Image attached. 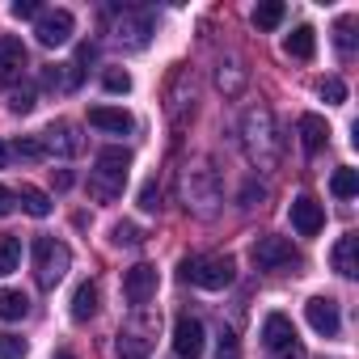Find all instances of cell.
Listing matches in <instances>:
<instances>
[{
  "mask_svg": "<svg viewBox=\"0 0 359 359\" xmlns=\"http://www.w3.org/2000/svg\"><path fill=\"white\" fill-rule=\"evenodd\" d=\"M241 148L258 169H275L283 161V135L271 106H250L241 114Z\"/></svg>",
  "mask_w": 359,
  "mask_h": 359,
  "instance_id": "1",
  "label": "cell"
},
{
  "mask_svg": "<svg viewBox=\"0 0 359 359\" xmlns=\"http://www.w3.org/2000/svg\"><path fill=\"white\" fill-rule=\"evenodd\" d=\"M177 191H182V208L195 216V220H212L224 203V191H220V177L208 161H191L182 165V177H177Z\"/></svg>",
  "mask_w": 359,
  "mask_h": 359,
  "instance_id": "2",
  "label": "cell"
},
{
  "mask_svg": "<svg viewBox=\"0 0 359 359\" xmlns=\"http://www.w3.org/2000/svg\"><path fill=\"white\" fill-rule=\"evenodd\" d=\"M233 275H237V266H233L229 254H191V258H182V266H177V279L182 283H195V287H208V292L229 287Z\"/></svg>",
  "mask_w": 359,
  "mask_h": 359,
  "instance_id": "3",
  "label": "cell"
},
{
  "mask_svg": "<svg viewBox=\"0 0 359 359\" xmlns=\"http://www.w3.org/2000/svg\"><path fill=\"white\" fill-rule=\"evenodd\" d=\"M127 169H131V152L127 148H102L93 161V177H89V191L97 199H114L127 187Z\"/></svg>",
  "mask_w": 359,
  "mask_h": 359,
  "instance_id": "4",
  "label": "cell"
},
{
  "mask_svg": "<svg viewBox=\"0 0 359 359\" xmlns=\"http://www.w3.org/2000/svg\"><path fill=\"white\" fill-rule=\"evenodd\" d=\"M68 266H72V250L64 241H55V237L34 241V279H39V287H55L68 275Z\"/></svg>",
  "mask_w": 359,
  "mask_h": 359,
  "instance_id": "5",
  "label": "cell"
},
{
  "mask_svg": "<svg viewBox=\"0 0 359 359\" xmlns=\"http://www.w3.org/2000/svg\"><path fill=\"white\" fill-rule=\"evenodd\" d=\"M152 334H156V317H148L144 309H135V317L118 330V359H148L152 355Z\"/></svg>",
  "mask_w": 359,
  "mask_h": 359,
  "instance_id": "6",
  "label": "cell"
},
{
  "mask_svg": "<svg viewBox=\"0 0 359 359\" xmlns=\"http://www.w3.org/2000/svg\"><path fill=\"white\" fill-rule=\"evenodd\" d=\"M250 258H254V266H258V271H283V266L300 262V254L292 250V241H287V237H258V241H254V250H250Z\"/></svg>",
  "mask_w": 359,
  "mask_h": 359,
  "instance_id": "7",
  "label": "cell"
},
{
  "mask_svg": "<svg viewBox=\"0 0 359 359\" xmlns=\"http://www.w3.org/2000/svg\"><path fill=\"white\" fill-rule=\"evenodd\" d=\"M148 39H152V13H144V9H127V13L114 22V43H118V47L140 51V47H148Z\"/></svg>",
  "mask_w": 359,
  "mask_h": 359,
  "instance_id": "8",
  "label": "cell"
},
{
  "mask_svg": "<svg viewBox=\"0 0 359 359\" xmlns=\"http://www.w3.org/2000/svg\"><path fill=\"white\" fill-rule=\"evenodd\" d=\"M72 13L68 9H47V13H39V22H34V39L43 43V47H64L68 39H72Z\"/></svg>",
  "mask_w": 359,
  "mask_h": 359,
  "instance_id": "9",
  "label": "cell"
},
{
  "mask_svg": "<svg viewBox=\"0 0 359 359\" xmlns=\"http://www.w3.org/2000/svg\"><path fill=\"white\" fill-rule=\"evenodd\" d=\"M203 346H208L203 321H199V317H191V313H182V317H177V325H173V351L182 355V359H199V355H203Z\"/></svg>",
  "mask_w": 359,
  "mask_h": 359,
  "instance_id": "10",
  "label": "cell"
},
{
  "mask_svg": "<svg viewBox=\"0 0 359 359\" xmlns=\"http://www.w3.org/2000/svg\"><path fill=\"white\" fill-rule=\"evenodd\" d=\"M123 296H127V304L144 309V304L156 296V266H148V262H135V266L123 275Z\"/></svg>",
  "mask_w": 359,
  "mask_h": 359,
  "instance_id": "11",
  "label": "cell"
},
{
  "mask_svg": "<svg viewBox=\"0 0 359 359\" xmlns=\"http://www.w3.org/2000/svg\"><path fill=\"white\" fill-rule=\"evenodd\" d=\"M26 68H30V51H26V43L13 39V34H5V39H0V85L22 81Z\"/></svg>",
  "mask_w": 359,
  "mask_h": 359,
  "instance_id": "12",
  "label": "cell"
},
{
  "mask_svg": "<svg viewBox=\"0 0 359 359\" xmlns=\"http://www.w3.org/2000/svg\"><path fill=\"white\" fill-rule=\"evenodd\" d=\"M39 144H43L47 156H76V152H81V135H76V127L64 123V118H55V123L39 135Z\"/></svg>",
  "mask_w": 359,
  "mask_h": 359,
  "instance_id": "13",
  "label": "cell"
},
{
  "mask_svg": "<svg viewBox=\"0 0 359 359\" xmlns=\"http://www.w3.org/2000/svg\"><path fill=\"white\" fill-rule=\"evenodd\" d=\"M304 317H309V325H313L317 334H325V338H334V334L342 330L338 300H330V296H313V300L304 304Z\"/></svg>",
  "mask_w": 359,
  "mask_h": 359,
  "instance_id": "14",
  "label": "cell"
},
{
  "mask_svg": "<svg viewBox=\"0 0 359 359\" xmlns=\"http://www.w3.org/2000/svg\"><path fill=\"white\" fill-rule=\"evenodd\" d=\"M321 224H325L321 203H317V199H309V195H300V199L292 203V229H296L300 237H317V233H321Z\"/></svg>",
  "mask_w": 359,
  "mask_h": 359,
  "instance_id": "15",
  "label": "cell"
},
{
  "mask_svg": "<svg viewBox=\"0 0 359 359\" xmlns=\"http://www.w3.org/2000/svg\"><path fill=\"white\" fill-rule=\"evenodd\" d=\"M89 123H93L97 131H110V135H127V131L135 127V118H131L123 106H93V110H89Z\"/></svg>",
  "mask_w": 359,
  "mask_h": 359,
  "instance_id": "16",
  "label": "cell"
},
{
  "mask_svg": "<svg viewBox=\"0 0 359 359\" xmlns=\"http://www.w3.org/2000/svg\"><path fill=\"white\" fill-rule=\"evenodd\" d=\"M262 342H266V351H287L292 342H296V325L283 317V313H271L266 321H262Z\"/></svg>",
  "mask_w": 359,
  "mask_h": 359,
  "instance_id": "17",
  "label": "cell"
},
{
  "mask_svg": "<svg viewBox=\"0 0 359 359\" xmlns=\"http://www.w3.org/2000/svg\"><path fill=\"white\" fill-rule=\"evenodd\" d=\"M330 262H334V271H338L342 279H355V275H359V237H355V233L338 237V245H334Z\"/></svg>",
  "mask_w": 359,
  "mask_h": 359,
  "instance_id": "18",
  "label": "cell"
},
{
  "mask_svg": "<svg viewBox=\"0 0 359 359\" xmlns=\"http://www.w3.org/2000/svg\"><path fill=\"white\" fill-rule=\"evenodd\" d=\"M300 144H304V152H321L330 144V127L321 114H300Z\"/></svg>",
  "mask_w": 359,
  "mask_h": 359,
  "instance_id": "19",
  "label": "cell"
},
{
  "mask_svg": "<svg viewBox=\"0 0 359 359\" xmlns=\"http://www.w3.org/2000/svg\"><path fill=\"white\" fill-rule=\"evenodd\" d=\"M283 51H287L292 60H313V51H317V34H313V26H296V30L287 34Z\"/></svg>",
  "mask_w": 359,
  "mask_h": 359,
  "instance_id": "20",
  "label": "cell"
},
{
  "mask_svg": "<svg viewBox=\"0 0 359 359\" xmlns=\"http://www.w3.org/2000/svg\"><path fill=\"white\" fill-rule=\"evenodd\" d=\"M81 76H85V72H81L76 64H51V68L43 72V81H47L51 89H64V93H72V89L81 85Z\"/></svg>",
  "mask_w": 359,
  "mask_h": 359,
  "instance_id": "21",
  "label": "cell"
},
{
  "mask_svg": "<svg viewBox=\"0 0 359 359\" xmlns=\"http://www.w3.org/2000/svg\"><path fill=\"white\" fill-rule=\"evenodd\" d=\"M26 313H30V300H26V292L0 287V321H22Z\"/></svg>",
  "mask_w": 359,
  "mask_h": 359,
  "instance_id": "22",
  "label": "cell"
},
{
  "mask_svg": "<svg viewBox=\"0 0 359 359\" xmlns=\"http://www.w3.org/2000/svg\"><path fill=\"white\" fill-rule=\"evenodd\" d=\"M13 199L22 203V212H30V216H51V199L39 191V187H22V191H13Z\"/></svg>",
  "mask_w": 359,
  "mask_h": 359,
  "instance_id": "23",
  "label": "cell"
},
{
  "mask_svg": "<svg viewBox=\"0 0 359 359\" xmlns=\"http://www.w3.org/2000/svg\"><path fill=\"white\" fill-rule=\"evenodd\" d=\"M97 313V287L93 283H81L72 292V321H89Z\"/></svg>",
  "mask_w": 359,
  "mask_h": 359,
  "instance_id": "24",
  "label": "cell"
},
{
  "mask_svg": "<svg viewBox=\"0 0 359 359\" xmlns=\"http://www.w3.org/2000/svg\"><path fill=\"white\" fill-rule=\"evenodd\" d=\"M330 191H334L338 199H355V191H359V173H355L351 165L334 169V177H330Z\"/></svg>",
  "mask_w": 359,
  "mask_h": 359,
  "instance_id": "25",
  "label": "cell"
},
{
  "mask_svg": "<svg viewBox=\"0 0 359 359\" xmlns=\"http://www.w3.org/2000/svg\"><path fill=\"white\" fill-rule=\"evenodd\" d=\"M22 262V241L9 237V233H0V275H13Z\"/></svg>",
  "mask_w": 359,
  "mask_h": 359,
  "instance_id": "26",
  "label": "cell"
},
{
  "mask_svg": "<svg viewBox=\"0 0 359 359\" xmlns=\"http://www.w3.org/2000/svg\"><path fill=\"white\" fill-rule=\"evenodd\" d=\"M279 22H283V5H279V0H266V5L254 9V26L258 30H275Z\"/></svg>",
  "mask_w": 359,
  "mask_h": 359,
  "instance_id": "27",
  "label": "cell"
},
{
  "mask_svg": "<svg viewBox=\"0 0 359 359\" xmlns=\"http://www.w3.org/2000/svg\"><path fill=\"white\" fill-rule=\"evenodd\" d=\"M110 241L131 250V245H140V241H144V233H140V224H131V220H118V224L110 229Z\"/></svg>",
  "mask_w": 359,
  "mask_h": 359,
  "instance_id": "28",
  "label": "cell"
},
{
  "mask_svg": "<svg viewBox=\"0 0 359 359\" xmlns=\"http://www.w3.org/2000/svg\"><path fill=\"white\" fill-rule=\"evenodd\" d=\"M216 81H220V89H224V93H241L245 72H241L237 64H220V76H216Z\"/></svg>",
  "mask_w": 359,
  "mask_h": 359,
  "instance_id": "29",
  "label": "cell"
},
{
  "mask_svg": "<svg viewBox=\"0 0 359 359\" xmlns=\"http://www.w3.org/2000/svg\"><path fill=\"white\" fill-rule=\"evenodd\" d=\"M13 156H22V161H47V152H43L39 135H22V140L13 144Z\"/></svg>",
  "mask_w": 359,
  "mask_h": 359,
  "instance_id": "30",
  "label": "cell"
},
{
  "mask_svg": "<svg viewBox=\"0 0 359 359\" xmlns=\"http://www.w3.org/2000/svg\"><path fill=\"white\" fill-rule=\"evenodd\" d=\"M102 85H106V93H127L131 89V76L123 68H106L102 72Z\"/></svg>",
  "mask_w": 359,
  "mask_h": 359,
  "instance_id": "31",
  "label": "cell"
},
{
  "mask_svg": "<svg viewBox=\"0 0 359 359\" xmlns=\"http://www.w3.org/2000/svg\"><path fill=\"white\" fill-rule=\"evenodd\" d=\"M317 89H321V97H325L330 106H342V102H346V85H342L338 76H325V81H321Z\"/></svg>",
  "mask_w": 359,
  "mask_h": 359,
  "instance_id": "32",
  "label": "cell"
},
{
  "mask_svg": "<svg viewBox=\"0 0 359 359\" xmlns=\"http://www.w3.org/2000/svg\"><path fill=\"white\" fill-rule=\"evenodd\" d=\"M34 97H39V93H34L30 85H26V89H13V93H9V110H13V114H30V110H34Z\"/></svg>",
  "mask_w": 359,
  "mask_h": 359,
  "instance_id": "33",
  "label": "cell"
},
{
  "mask_svg": "<svg viewBox=\"0 0 359 359\" xmlns=\"http://www.w3.org/2000/svg\"><path fill=\"white\" fill-rule=\"evenodd\" d=\"M334 39H338V47H342V51H355V18H338Z\"/></svg>",
  "mask_w": 359,
  "mask_h": 359,
  "instance_id": "34",
  "label": "cell"
},
{
  "mask_svg": "<svg viewBox=\"0 0 359 359\" xmlns=\"http://www.w3.org/2000/svg\"><path fill=\"white\" fill-rule=\"evenodd\" d=\"M26 355V338L18 334H0V359H22Z\"/></svg>",
  "mask_w": 359,
  "mask_h": 359,
  "instance_id": "35",
  "label": "cell"
},
{
  "mask_svg": "<svg viewBox=\"0 0 359 359\" xmlns=\"http://www.w3.org/2000/svg\"><path fill=\"white\" fill-rule=\"evenodd\" d=\"M140 208H144V212H156V208H161V187H156V177L140 187Z\"/></svg>",
  "mask_w": 359,
  "mask_h": 359,
  "instance_id": "36",
  "label": "cell"
},
{
  "mask_svg": "<svg viewBox=\"0 0 359 359\" xmlns=\"http://www.w3.org/2000/svg\"><path fill=\"white\" fill-rule=\"evenodd\" d=\"M18 22H26V18H39L43 9H39V0H13V9H9Z\"/></svg>",
  "mask_w": 359,
  "mask_h": 359,
  "instance_id": "37",
  "label": "cell"
},
{
  "mask_svg": "<svg viewBox=\"0 0 359 359\" xmlns=\"http://www.w3.org/2000/svg\"><path fill=\"white\" fill-rule=\"evenodd\" d=\"M262 195H266V191H262V187H254V182H250V187H245V191H241V208H258V203H262Z\"/></svg>",
  "mask_w": 359,
  "mask_h": 359,
  "instance_id": "38",
  "label": "cell"
},
{
  "mask_svg": "<svg viewBox=\"0 0 359 359\" xmlns=\"http://www.w3.org/2000/svg\"><path fill=\"white\" fill-rule=\"evenodd\" d=\"M13 203H18V199H13V191H9V187H0V216H9V212H13Z\"/></svg>",
  "mask_w": 359,
  "mask_h": 359,
  "instance_id": "39",
  "label": "cell"
},
{
  "mask_svg": "<svg viewBox=\"0 0 359 359\" xmlns=\"http://www.w3.org/2000/svg\"><path fill=\"white\" fill-rule=\"evenodd\" d=\"M279 359H304V346H300V342H292L287 351H279Z\"/></svg>",
  "mask_w": 359,
  "mask_h": 359,
  "instance_id": "40",
  "label": "cell"
},
{
  "mask_svg": "<svg viewBox=\"0 0 359 359\" xmlns=\"http://www.w3.org/2000/svg\"><path fill=\"white\" fill-rule=\"evenodd\" d=\"M5 165H9V148H5V144H0V169H5Z\"/></svg>",
  "mask_w": 359,
  "mask_h": 359,
  "instance_id": "41",
  "label": "cell"
},
{
  "mask_svg": "<svg viewBox=\"0 0 359 359\" xmlns=\"http://www.w3.org/2000/svg\"><path fill=\"white\" fill-rule=\"evenodd\" d=\"M55 359H76V355H72V351H60V355H55Z\"/></svg>",
  "mask_w": 359,
  "mask_h": 359,
  "instance_id": "42",
  "label": "cell"
}]
</instances>
